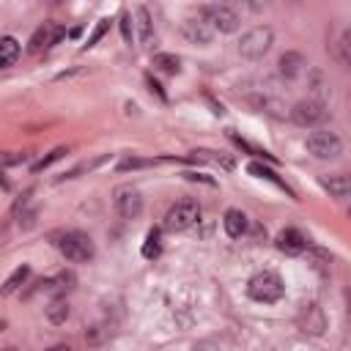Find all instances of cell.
I'll return each mask as SVG.
<instances>
[{"instance_id":"cell-1","label":"cell","mask_w":351,"mask_h":351,"mask_svg":"<svg viewBox=\"0 0 351 351\" xmlns=\"http://www.w3.org/2000/svg\"><path fill=\"white\" fill-rule=\"evenodd\" d=\"M247 293H250V299H255L261 304H274L282 299L285 285H282V277L277 271H258L247 282Z\"/></svg>"},{"instance_id":"cell-2","label":"cell","mask_w":351,"mask_h":351,"mask_svg":"<svg viewBox=\"0 0 351 351\" xmlns=\"http://www.w3.org/2000/svg\"><path fill=\"white\" fill-rule=\"evenodd\" d=\"M58 250L66 261L71 263H88L93 255H96V247H93V239L82 230H69L58 239Z\"/></svg>"},{"instance_id":"cell-3","label":"cell","mask_w":351,"mask_h":351,"mask_svg":"<svg viewBox=\"0 0 351 351\" xmlns=\"http://www.w3.org/2000/svg\"><path fill=\"white\" fill-rule=\"evenodd\" d=\"M197 219H200V203L197 200H178L176 206L167 208L165 228L170 233H181V230H189L192 225H197Z\"/></svg>"},{"instance_id":"cell-4","label":"cell","mask_w":351,"mask_h":351,"mask_svg":"<svg viewBox=\"0 0 351 351\" xmlns=\"http://www.w3.org/2000/svg\"><path fill=\"white\" fill-rule=\"evenodd\" d=\"M307 151L315 156V159H337L343 154V140L329 132V129H321V132H310L307 140H304Z\"/></svg>"},{"instance_id":"cell-5","label":"cell","mask_w":351,"mask_h":351,"mask_svg":"<svg viewBox=\"0 0 351 351\" xmlns=\"http://www.w3.org/2000/svg\"><path fill=\"white\" fill-rule=\"evenodd\" d=\"M271 41H274L271 27H252V30H247V33L241 36V41H239V52H241V58L258 60V58H263V55L269 52Z\"/></svg>"},{"instance_id":"cell-6","label":"cell","mask_w":351,"mask_h":351,"mask_svg":"<svg viewBox=\"0 0 351 351\" xmlns=\"http://www.w3.org/2000/svg\"><path fill=\"white\" fill-rule=\"evenodd\" d=\"M200 19H203L211 30H219V33H233V30H239V25H241L239 14H236L230 5H203V8H200Z\"/></svg>"},{"instance_id":"cell-7","label":"cell","mask_w":351,"mask_h":351,"mask_svg":"<svg viewBox=\"0 0 351 351\" xmlns=\"http://www.w3.org/2000/svg\"><path fill=\"white\" fill-rule=\"evenodd\" d=\"M112 206H115V211H118L123 219H134V217H140V211H143V195H140V189H134V186H129V184L115 186V192H112Z\"/></svg>"},{"instance_id":"cell-8","label":"cell","mask_w":351,"mask_h":351,"mask_svg":"<svg viewBox=\"0 0 351 351\" xmlns=\"http://www.w3.org/2000/svg\"><path fill=\"white\" fill-rule=\"evenodd\" d=\"M326 115H329V110H326V104L318 101V99H302V101H296L293 110H291V118H293V123H299V126H318L321 121H326Z\"/></svg>"},{"instance_id":"cell-9","label":"cell","mask_w":351,"mask_h":351,"mask_svg":"<svg viewBox=\"0 0 351 351\" xmlns=\"http://www.w3.org/2000/svg\"><path fill=\"white\" fill-rule=\"evenodd\" d=\"M63 36H66V27H63L60 22H44V25L36 27V33L30 36V41H27V52H30V55H38V52L55 47Z\"/></svg>"},{"instance_id":"cell-10","label":"cell","mask_w":351,"mask_h":351,"mask_svg":"<svg viewBox=\"0 0 351 351\" xmlns=\"http://www.w3.org/2000/svg\"><path fill=\"white\" fill-rule=\"evenodd\" d=\"M277 250L285 252V255H299V252L307 250V239H304L302 230H296V228H285V230L277 233Z\"/></svg>"},{"instance_id":"cell-11","label":"cell","mask_w":351,"mask_h":351,"mask_svg":"<svg viewBox=\"0 0 351 351\" xmlns=\"http://www.w3.org/2000/svg\"><path fill=\"white\" fill-rule=\"evenodd\" d=\"M181 33H184V38H186L189 44H200V47H206V44L214 38V30H211L203 19H184Z\"/></svg>"},{"instance_id":"cell-12","label":"cell","mask_w":351,"mask_h":351,"mask_svg":"<svg viewBox=\"0 0 351 351\" xmlns=\"http://www.w3.org/2000/svg\"><path fill=\"white\" fill-rule=\"evenodd\" d=\"M321 186H324V189L329 192V197H335V200H346L348 192H351V181H348V176H343V173L321 176Z\"/></svg>"},{"instance_id":"cell-13","label":"cell","mask_w":351,"mask_h":351,"mask_svg":"<svg viewBox=\"0 0 351 351\" xmlns=\"http://www.w3.org/2000/svg\"><path fill=\"white\" fill-rule=\"evenodd\" d=\"M277 66H280V74H282L285 80H296V77L304 71L307 63H304V58H302L299 52H285Z\"/></svg>"},{"instance_id":"cell-14","label":"cell","mask_w":351,"mask_h":351,"mask_svg":"<svg viewBox=\"0 0 351 351\" xmlns=\"http://www.w3.org/2000/svg\"><path fill=\"white\" fill-rule=\"evenodd\" d=\"M222 225H225V233H228L230 239H239V236H244V230H247V217H244V211H239V208H228Z\"/></svg>"},{"instance_id":"cell-15","label":"cell","mask_w":351,"mask_h":351,"mask_svg":"<svg viewBox=\"0 0 351 351\" xmlns=\"http://www.w3.org/2000/svg\"><path fill=\"white\" fill-rule=\"evenodd\" d=\"M19 52H22V47H19V41H16L14 36L0 38V69L14 66V63H16V58H19Z\"/></svg>"},{"instance_id":"cell-16","label":"cell","mask_w":351,"mask_h":351,"mask_svg":"<svg viewBox=\"0 0 351 351\" xmlns=\"http://www.w3.org/2000/svg\"><path fill=\"white\" fill-rule=\"evenodd\" d=\"M137 36L143 44H151L154 41V22H151V14L145 5L137 8Z\"/></svg>"},{"instance_id":"cell-17","label":"cell","mask_w":351,"mask_h":351,"mask_svg":"<svg viewBox=\"0 0 351 351\" xmlns=\"http://www.w3.org/2000/svg\"><path fill=\"white\" fill-rule=\"evenodd\" d=\"M27 277H30V266H27V263L16 266V269H14V274H11V277H8L5 282H3L0 293H3V296H11V293H14V291H16V288H19V285H22L25 280H27Z\"/></svg>"},{"instance_id":"cell-18","label":"cell","mask_w":351,"mask_h":351,"mask_svg":"<svg viewBox=\"0 0 351 351\" xmlns=\"http://www.w3.org/2000/svg\"><path fill=\"white\" fill-rule=\"evenodd\" d=\"M154 66H156L159 71H165V74H178V71H181V60H178V55H173V52H159V55H154Z\"/></svg>"},{"instance_id":"cell-19","label":"cell","mask_w":351,"mask_h":351,"mask_svg":"<svg viewBox=\"0 0 351 351\" xmlns=\"http://www.w3.org/2000/svg\"><path fill=\"white\" fill-rule=\"evenodd\" d=\"M247 170H250L252 176H258V178H266V181H271V184H277L280 189H288V186H285V181H280V178H277V173H274L271 167H266V165H261V162H250V165H247ZM288 192H291V189H288ZM291 195H293V192H291Z\"/></svg>"},{"instance_id":"cell-20","label":"cell","mask_w":351,"mask_h":351,"mask_svg":"<svg viewBox=\"0 0 351 351\" xmlns=\"http://www.w3.org/2000/svg\"><path fill=\"white\" fill-rule=\"evenodd\" d=\"M162 252V241H159V230L156 228H151L148 233H145V244H143V258H156Z\"/></svg>"},{"instance_id":"cell-21","label":"cell","mask_w":351,"mask_h":351,"mask_svg":"<svg viewBox=\"0 0 351 351\" xmlns=\"http://www.w3.org/2000/svg\"><path fill=\"white\" fill-rule=\"evenodd\" d=\"M47 318H49L52 324H63V321L69 318V302H63V299H55V302L47 307Z\"/></svg>"},{"instance_id":"cell-22","label":"cell","mask_w":351,"mask_h":351,"mask_svg":"<svg viewBox=\"0 0 351 351\" xmlns=\"http://www.w3.org/2000/svg\"><path fill=\"white\" fill-rule=\"evenodd\" d=\"M351 33L346 30L340 38H337V60H340V66H348L351 63V55H348V49H351Z\"/></svg>"},{"instance_id":"cell-23","label":"cell","mask_w":351,"mask_h":351,"mask_svg":"<svg viewBox=\"0 0 351 351\" xmlns=\"http://www.w3.org/2000/svg\"><path fill=\"white\" fill-rule=\"evenodd\" d=\"M63 154H66V148H55V151H49V154H47L44 159H38V162L33 165V170L38 173V170H44V167H49V165H52V162H58V159H60Z\"/></svg>"},{"instance_id":"cell-24","label":"cell","mask_w":351,"mask_h":351,"mask_svg":"<svg viewBox=\"0 0 351 351\" xmlns=\"http://www.w3.org/2000/svg\"><path fill=\"white\" fill-rule=\"evenodd\" d=\"M107 27H110V19H101V22L96 25V30L88 36V44H85V47H93V44H96V41H99V38L107 33Z\"/></svg>"},{"instance_id":"cell-25","label":"cell","mask_w":351,"mask_h":351,"mask_svg":"<svg viewBox=\"0 0 351 351\" xmlns=\"http://www.w3.org/2000/svg\"><path fill=\"white\" fill-rule=\"evenodd\" d=\"M121 33H123V41L132 44L134 30H132V16H129V14H121Z\"/></svg>"},{"instance_id":"cell-26","label":"cell","mask_w":351,"mask_h":351,"mask_svg":"<svg viewBox=\"0 0 351 351\" xmlns=\"http://www.w3.org/2000/svg\"><path fill=\"white\" fill-rule=\"evenodd\" d=\"M49 351H71V348H69V346H52Z\"/></svg>"}]
</instances>
